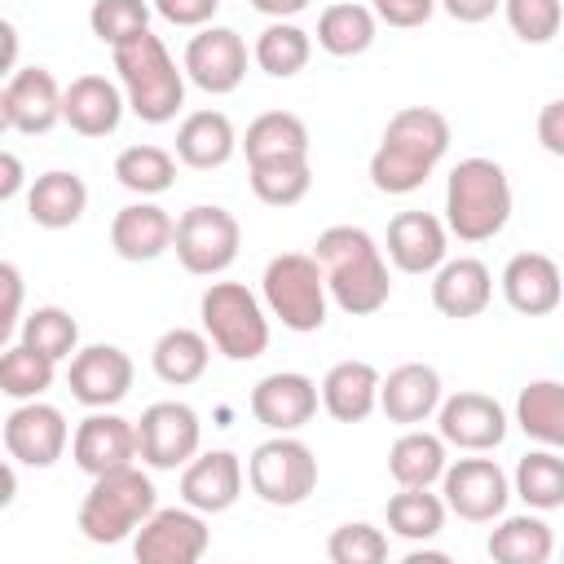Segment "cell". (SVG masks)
I'll list each match as a JSON object with an SVG mask.
<instances>
[{
  "instance_id": "cell-48",
  "label": "cell",
  "mask_w": 564,
  "mask_h": 564,
  "mask_svg": "<svg viewBox=\"0 0 564 564\" xmlns=\"http://www.w3.org/2000/svg\"><path fill=\"white\" fill-rule=\"evenodd\" d=\"M220 0H154V13L172 26H207L216 18Z\"/></svg>"
},
{
  "instance_id": "cell-17",
  "label": "cell",
  "mask_w": 564,
  "mask_h": 564,
  "mask_svg": "<svg viewBox=\"0 0 564 564\" xmlns=\"http://www.w3.org/2000/svg\"><path fill=\"white\" fill-rule=\"evenodd\" d=\"M70 458L79 471L101 476V471H119L128 463H137V432L132 419L115 414V410H93L75 436H70Z\"/></svg>"
},
{
  "instance_id": "cell-14",
  "label": "cell",
  "mask_w": 564,
  "mask_h": 564,
  "mask_svg": "<svg viewBox=\"0 0 564 564\" xmlns=\"http://www.w3.org/2000/svg\"><path fill=\"white\" fill-rule=\"evenodd\" d=\"M181 70L203 93L225 97L247 79V40L234 26H198V35H189L185 44Z\"/></svg>"
},
{
  "instance_id": "cell-53",
  "label": "cell",
  "mask_w": 564,
  "mask_h": 564,
  "mask_svg": "<svg viewBox=\"0 0 564 564\" xmlns=\"http://www.w3.org/2000/svg\"><path fill=\"white\" fill-rule=\"evenodd\" d=\"M251 9L264 13V18H273V22H291L295 13L308 9V0H251Z\"/></svg>"
},
{
  "instance_id": "cell-45",
  "label": "cell",
  "mask_w": 564,
  "mask_h": 564,
  "mask_svg": "<svg viewBox=\"0 0 564 564\" xmlns=\"http://www.w3.org/2000/svg\"><path fill=\"white\" fill-rule=\"evenodd\" d=\"M326 555L330 564H379L388 560V538L366 520H348L326 538Z\"/></svg>"
},
{
  "instance_id": "cell-2",
  "label": "cell",
  "mask_w": 564,
  "mask_h": 564,
  "mask_svg": "<svg viewBox=\"0 0 564 564\" xmlns=\"http://www.w3.org/2000/svg\"><path fill=\"white\" fill-rule=\"evenodd\" d=\"M449 150V119L432 106H401L379 150L370 154V185L379 194H414Z\"/></svg>"
},
{
  "instance_id": "cell-18",
  "label": "cell",
  "mask_w": 564,
  "mask_h": 564,
  "mask_svg": "<svg viewBox=\"0 0 564 564\" xmlns=\"http://www.w3.org/2000/svg\"><path fill=\"white\" fill-rule=\"evenodd\" d=\"M247 405L269 432H300L317 414V383L300 370H273L251 388Z\"/></svg>"
},
{
  "instance_id": "cell-38",
  "label": "cell",
  "mask_w": 564,
  "mask_h": 564,
  "mask_svg": "<svg viewBox=\"0 0 564 564\" xmlns=\"http://www.w3.org/2000/svg\"><path fill=\"white\" fill-rule=\"evenodd\" d=\"M388 529L397 538H405V542H432L445 529V502H441V494H432V485H423V489L401 485L388 498Z\"/></svg>"
},
{
  "instance_id": "cell-37",
  "label": "cell",
  "mask_w": 564,
  "mask_h": 564,
  "mask_svg": "<svg viewBox=\"0 0 564 564\" xmlns=\"http://www.w3.org/2000/svg\"><path fill=\"white\" fill-rule=\"evenodd\" d=\"M251 167V194L269 207H295L313 189V167L308 154H282V159H260Z\"/></svg>"
},
{
  "instance_id": "cell-30",
  "label": "cell",
  "mask_w": 564,
  "mask_h": 564,
  "mask_svg": "<svg viewBox=\"0 0 564 564\" xmlns=\"http://www.w3.org/2000/svg\"><path fill=\"white\" fill-rule=\"evenodd\" d=\"M207 361H212V344H207V335L194 330V326H172V330H163V335L154 339V348H150L154 375H159L163 383H172V388L198 383L203 370H207Z\"/></svg>"
},
{
  "instance_id": "cell-46",
  "label": "cell",
  "mask_w": 564,
  "mask_h": 564,
  "mask_svg": "<svg viewBox=\"0 0 564 564\" xmlns=\"http://www.w3.org/2000/svg\"><path fill=\"white\" fill-rule=\"evenodd\" d=\"M22 304H26V282H22V269L0 260V348L13 339L18 322H22Z\"/></svg>"
},
{
  "instance_id": "cell-6",
  "label": "cell",
  "mask_w": 564,
  "mask_h": 564,
  "mask_svg": "<svg viewBox=\"0 0 564 564\" xmlns=\"http://www.w3.org/2000/svg\"><path fill=\"white\" fill-rule=\"evenodd\" d=\"M260 304L269 317H278L286 330L295 335H313L326 326V308H330V295H326V282H322V269L313 256L304 251H282L264 264V278H260Z\"/></svg>"
},
{
  "instance_id": "cell-1",
  "label": "cell",
  "mask_w": 564,
  "mask_h": 564,
  "mask_svg": "<svg viewBox=\"0 0 564 564\" xmlns=\"http://www.w3.org/2000/svg\"><path fill=\"white\" fill-rule=\"evenodd\" d=\"M313 260L322 269L326 295L348 313V317H370L388 304L392 278H388V256L383 247L361 229V225H330L313 242Z\"/></svg>"
},
{
  "instance_id": "cell-21",
  "label": "cell",
  "mask_w": 564,
  "mask_h": 564,
  "mask_svg": "<svg viewBox=\"0 0 564 564\" xmlns=\"http://www.w3.org/2000/svg\"><path fill=\"white\" fill-rule=\"evenodd\" d=\"M494 300V273L485 260L476 256H458V260H441L432 269V304L441 317H454V322H467V317H480Z\"/></svg>"
},
{
  "instance_id": "cell-47",
  "label": "cell",
  "mask_w": 564,
  "mask_h": 564,
  "mask_svg": "<svg viewBox=\"0 0 564 564\" xmlns=\"http://www.w3.org/2000/svg\"><path fill=\"white\" fill-rule=\"evenodd\" d=\"M370 13L397 31H414L436 13V0H370Z\"/></svg>"
},
{
  "instance_id": "cell-3",
  "label": "cell",
  "mask_w": 564,
  "mask_h": 564,
  "mask_svg": "<svg viewBox=\"0 0 564 564\" xmlns=\"http://www.w3.org/2000/svg\"><path fill=\"white\" fill-rule=\"evenodd\" d=\"M110 53H115V75H119L123 106L141 123H172L176 110L185 106V70L167 53V44L145 26L141 35L115 44Z\"/></svg>"
},
{
  "instance_id": "cell-12",
  "label": "cell",
  "mask_w": 564,
  "mask_h": 564,
  "mask_svg": "<svg viewBox=\"0 0 564 564\" xmlns=\"http://www.w3.org/2000/svg\"><path fill=\"white\" fill-rule=\"evenodd\" d=\"M511 480L494 458H458L441 471V502L467 524H489L507 511Z\"/></svg>"
},
{
  "instance_id": "cell-4",
  "label": "cell",
  "mask_w": 564,
  "mask_h": 564,
  "mask_svg": "<svg viewBox=\"0 0 564 564\" xmlns=\"http://www.w3.org/2000/svg\"><path fill=\"white\" fill-rule=\"evenodd\" d=\"M511 220V181L494 159H463L445 181V229L458 242H489Z\"/></svg>"
},
{
  "instance_id": "cell-11",
  "label": "cell",
  "mask_w": 564,
  "mask_h": 564,
  "mask_svg": "<svg viewBox=\"0 0 564 564\" xmlns=\"http://www.w3.org/2000/svg\"><path fill=\"white\" fill-rule=\"evenodd\" d=\"M207 546L212 529L194 507H154L132 533V555L141 564H194L207 555Z\"/></svg>"
},
{
  "instance_id": "cell-15",
  "label": "cell",
  "mask_w": 564,
  "mask_h": 564,
  "mask_svg": "<svg viewBox=\"0 0 564 564\" xmlns=\"http://www.w3.org/2000/svg\"><path fill=\"white\" fill-rule=\"evenodd\" d=\"M132 357L119 344H88L70 352V370H66V388L79 405L88 410H110L132 392Z\"/></svg>"
},
{
  "instance_id": "cell-35",
  "label": "cell",
  "mask_w": 564,
  "mask_h": 564,
  "mask_svg": "<svg viewBox=\"0 0 564 564\" xmlns=\"http://www.w3.org/2000/svg\"><path fill=\"white\" fill-rule=\"evenodd\" d=\"M511 494L524 498L529 511H555V507H564V458H560V449H551V445L529 449L516 463Z\"/></svg>"
},
{
  "instance_id": "cell-29",
  "label": "cell",
  "mask_w": 564,
  "mask_h": 564,
  "mask_svg": "<svg viewBox=\"0 0 564 564\" xmlns=\"http://www.w3.org/2000/svg\"><path fill=\"white\" fill-rule=\"evenodd\" d=\"M88 207V185L79 172L53 167L26 185V216L40 229H70Z\"/></svg>"
},
{
  "instance_id": "cell-32",
  "label": "cell",
  "mask_w": 564,
  "mask_h": 564,
  "mask_svg": "<svg viewBox=\"0 0 564 564\" xmlns=\"http://www.w3.org/2000/svg\"><path fill=\"white\" fill-rule=\"evenodd\" d=\"M516 427L538 441L560 449L564 445V383L560 379H533L516 397Z\"/></svg>"
},
{
  "instance_id": "cell-23",
  "label": "cell",
  "mask_w": 564,
  "mask_h": 564,
  "mask_svg": "<svg viewBox=\"0 0 564 564\" xmlns=\"http://www.w3.org/2000/svg\"><path fill=\"white\" fill-rule=\"evenodd\" d=\"M441 375L427 361H405L397 370H388V379H379V410L388 414V423L401 427H419L436 414L441 405Z\"/></svg>"
},
{
  "instance_id": "cell-28",
  "label": "cell",
  "mask_w": 564,
  "mask_h": 564,
  "mask_svg": "<svg viewBox=\"0 0 564 564\" xmlns=\"http://www.w3.org/2000/svg\"><path fill=\"white\" fill-rule=\"evenodd\" d=\"M234 150H238V132L225 110H194L176 128V159L194 172L225 167L234 159Z\"/></svg>"
},
{
  "instance_id": "cell-25",
  "label": "cell",
  "mask_w": 564,
  "mask_h": 564,
  "mask_svg": "<svg viewBox=\"0 0 564 564\" xmlns=\"http://www.w3.org/2000/svg\"><path fill=\"white\" fill-rule=\"evenodd\" d=\"M383 247L401 273H432L449 251V229L432 212H397L388 220Z\"/></svg>"
},
{
  "instance_id": "cell-36",
  "label": "cell",
  "mask_w": 564,
  "mask_h": 564,
  "mask_svg": "<svg viewBox=\"0 0 564 564\" xmlns=\"http://www.w3.org/2000/svg\"><path fill=\"white\" fill-rule=\"evenodd\" d=\"M242 154L247 163H260V159H282V154H308V123L291 110H264L247 123L242 132Z\"/></svg>"
},
{
  "instance_id": "cell-52",
  "label": "cell",
  "mask_w": 564,
  "mask_h": 564,
  "mask_svg": "<svg viewBox=\"0 0 564 564\" xmlns=\"http://www.w3.org/2000/svg\"><path fill=\"white\" fill-rule=\"evenodd\" d=\"M18 26L9 18H0V79H9L18 70Z\"/></svg>"
},
{
  "instance_id": "cell-13",
  "label": "cell",
  "mask_w": 564,
  "mask_h": 564,
  "mask_svg": "<svg viewBox=\"0 0 564 564\" xmlns=\"http://www.w3.org/2000/svg\"><path fill=\"white\" fill-rule=\"evenodd\" d=\"M507 410L489 397V392H454V397H441L436 405V436L454 449H467V454H485V449H498L507 441Z\"/></svg>"
},
{
  "instance_id": "cell-40",
  "label": "cell",
  "mask_w": 564,
  "mask_h": 564,
  "mask_svg": "<svg viewBox=\"0 0 564 564\" xmlns=\"http://www.w3.org/2000/svg\"><path fill=\"white\" fill-rule=\"evenodd\" d=\"M115 181L123 189H132L137 198H154V194L176 185V154L163 150V145H150V141L145 145H128L115 159Z\"/></svg>"
},
{
  "instance_id": "cell-49",
  "label": "cell",
  "mask_w": 564,
  "mask_h": 564,
  "mask_svg": "<svg viewBox=\"0 0 564 564\" xmlns=\"http://www.w3.org/2000/svg\"><path fill=\"white\" fill-rule=\"evenodd\" d=\"M538 141H542L546 154L564 159V101L560 97L542 106V115H538Z\"/></svg>"
},
{
  "instance_id": "cell-24",
  "label": "cell",
  "mask_w": 564,
  "mask_h": 564,
  "mask_svg": "<svg viewBox=\"0 0 564 564\" xmlns=\"http://www.w3.org/2000/svg\"><path fill=\"white\" fill-rule=\"evenodd\" d=\"M123 93L115 79L106 75H75L62 88V123H70V132L79 137H110L123 119Z\"/></svg>"
},
{
  "instance_id": "cell-51",
  "label": "cell",
  "mask_w": 564,
  "mask_h": 564,
  "mask_svg": "<svg viewBox=\"0 0 564 564\" xmlns=\"http://www.w3.org/2000/svg\"><path fill=\"white\" fill-rule=\"evenodd\" d=\"M22 185H26L22 159H18L13 150H0V203H9L13 194H22Z\"/></svg>"
},
{
  "instance_id": "cell-8",
  "label": "cell",
  "mask_w": 564,
  "mask_h": 564,
  "mask_svg": "<svg viewBox=\"0 0 564 564\" xmlns=\"http://www.w3.org/2000/svg\"><path fill=\"white\" fill-rule=\"evenodd\" d=\"M247 485L269 507H300L317 489V458H313V449L300 436L273 432L269 441H260L251 449Z\"/></svg>"
},
{
  "instance_id": "cell-34",
  "label": "cell",
  "mask_w": 564,
  "mask_h": 564,
  "mask_svg": "<svg viewBox=\"0 0 564 564\" xmlns=\"http://www.w3.org/2000/svg\"><path fill=\"white\" fill-rule=\"evenodd\" d=\"M375 31H379V18L370 13V4H352V0L326 4L317 18V44L330 57H361L375 44Z\"/></svg>"
},
{
  "instance_id": "cell-54",
  "label": "cell",
  "mask_w": 564,
  "mask_h": 564,
  "mask_svg": "<svg viewBox=\"0 0 564 564\" xmlns=\"http://www.w3.org/2000/svg\"><path fill=\"white\" fill-rule=\"evenodd\" d=\"M13 498H18V471L0 458V511H4V507H13Z\"/></svg>"
},
{
  "instance_id": "cell-33",
  "label": "cell",
  "mask_w": 564,
  "mask_h": 564,
  "mask_svg": "<svg viewBox=\"0 0 564 564\" xmlns=\"http://www.w3.org/2000/svg\"><path fill=\"white\" fill-rule=\"evenodd\" d=\"M445 441L436 436V432H423V427H405L397 441H392V449H388V476L397 480V485H414V489H423V485H436L441 480V471H445Z\"/></svg>"
},
{
  "instance_id": "cell-41",
  "label": "cell",
  "mask_w": 564,
  "mask_h": 564,
  "mask_svg": "<svg viewBox=\"0 0 564 564\" xmlns=\"http://www.w3.org/2000/svg\"><path fill=\"white\" fill-rule=\"evenodd\" d=\"M18 330H22V344L35 348V352L48 357V361H70V352L79 348V322H75L62 304H40V308H31V313L18 322Z\"/></svg>"
},
{
  "instance_id": "cell-7",
  "label": "cell",
  "mask_w": 564,
  "mask_h": 564,
  "mask_svg": "<svg viewBox=\"0 0 564 564\" xmlns=\"http://www.w3.org/2000/svg\"><path fill=\"white\" fill-rule=\"evenodd\" d=\"M207 344L229 361H256L269 348V313L242 282H212L198 300Z\"/></svg>"
},
{
  "instance_id": "cell-39",
  "label": "cell",
  "mask_w": 564,
  "mask_h": 564,
  "mask_svg": "<svg viewBox=\"0 0 564 564\" xmlns=\"http://www.w3.org/2000/svg\"><path fill=\"white\" fill-rule=\"evenodd\" d=\"M251 57H256V66H260L264 75L291 79V75H300V70L308 66V57H313V35H308L304 26H295V22H269V26L256 35Z\"/></svg>"
},
{
  "instance_id": "cell-10",
  "label": "cell",
  "mask_w": 564,
  "mask_h": 564,
  "mask_svg": "<svg viewBox=\"0 0 564 564\" xmlns=\"http://www.w3.org/2000/svg\"><path fill=\"white\" fill-rule=\"evenodd\" d=\"M137 432V458L154 471H176L185 467L198 445H203V423L198 410L185 401H154L141 410V419L132 423Z\"/></svg>"
},
{
  "instance_id": "cell-19",
  "label": "cell",
  "mask_w": 564,
  "mask_h": 564,
  "mask_svg": "<svg viewBox=\"0 0 564 564\" xmlns=\"http://www.w3.org/2000/svg\"><path fill=\"white\" fill-rule=\"evenodd\" d=\"M181 498L185 507L203 516H220L242 498V458L234 449H207L194 454L181 471Z\"/></svg>"
},
{
  "instance_id": "cell-27",
  "label": "cell",
  "mask_w": 564,
  "mask_h": 564,
  "mask_svg": "<svg viewBox=\"0 0 564 564\" xmlns=\"http://www.w3.org/2000/svg\"><path fill=\"white\" fill-rule=\"evenodd\" d=\"M379 379L383 375L370 361H357V357L335 361L317 388V401L335 423H361L379 410Z\"/></svg>"
},
{
  "instance_id": "cell-9",
  "label": "cell",
  "mask_w": 564,
  "mask_h": 564,
  "mask_svg": "<svg viewBox=\"0 0 564 564\" xmlns=\"http://www.w3.org/2000/svg\"><path fill=\"white\" fill-rule=\"evenodd\" d=\"M238 247H242V225L229 207L198 203V207L181 212V220L172 225V251H176L181 269L194 278L225 273L238 260Z\"/></svg>"
},
{
  "instance_id": "cell-55",
  "label": "cell",
  "mask_w": 564,
  "mask_h": 564,
  "mask_svg": "<svg viewBox=\"0 0 564 564\" xmlns=\"http://www.w3.org/2000/svg\"><path fill=\"white\" fill-rule=\"evenodd\" d=\"M9 128H13V123H9V101H4V88H0V137H4Z\"/></svg>"
},
{
  "instance_id": "cell-20",
  "label": "cell",
  "mask_w": 564,
  "mask_h": 564,
  "mask_svg": "<svg viewBox=\"0 0 564 564\" xmlns=\"http://www.w3.org/2000/svg\"><path fill=\"white\" fill-rule=\"evenodd\" d=\"M564 295V278L560 264L546 251H516L502 269V300L520 313V317H546L560 308Z\"/></svg>"
},
{
  "instance_id": "cell-43",
  "label": "cell",
  "mask_w": 564,
  "mask_h": 564,
  "mask_svg": "<svg viewBox=\"0 0 564 564\" xmlns=\"http://www.w3.org/2000/svg\"><path fill=\"white\" fill-rule=\"evenodd\" d=\"M88 26L101 44H123L150 26V0H93Z\"/></svg>"
},
{
  "instance_id": "cell-50",
  "label": "cell",
  "mask_w": 564,
  "mask_h": 564,
  "mask_svg": "<svg viewBox=\"0 0 564 564\" xmlns=\"http://www.w3.org/2000/svg\"><path fill=\"white\" fill-rule=\"evenodd\" d=\"M454 22H463V26H476V22H489L494 13H498V4L502 0H436Z\"/></svg>"
},
{
  "instance_id": "cell-26",
  "label": "cell",
  "mask_w": 564,
  "mask_h": 564,
  "mask_svg": "<svg viewBox=\"0 0 564 564\" xmlns=\"http://www.w3.org/2000/svg\"><path fill=\"white\" fill-rule=\"evenodd\" d=\"M172 225L176 220L159 203H145V198L141 203H128L110 220V247L128 264H150L163 251H172Z\"/></svg>"
},
{
  "instance_id": "cell-31",
  "label": "cell",
  "mask_w": 564,
  "mask_h": 564,
  "mask_svg": "<svg viewBox=\"0 0 564 564\" xmlns=\"http://www.w3.org/2000/svg\"><path fill=\"white\" fill-rule=\"evenodd\" d=\"M489 560L498 564H546L555 551V533L542 516H498V529L485 542Z\"/></svg>"
},
{
  "instance_id": "cell-42",
  "label": "cell",
  "mask_w": 564,
  "mask_h": 564,
  "mask_svg": "<svg viewBox=\"0 0 564 564\" xmlns=\"http://www.w3.org/2000/svg\"><path fill=\"white\" fill-rule=\"evenodd\" d=\"M53 379H57V361H48V357H40L35 348H26L22 339L9 348H0V392L4 397H13V401H35V397H44L48 388H53Z\"/></svg>"
},
{
  "instance_id": "cell-22",
  "label": "cell",
  "mask_w": 564,
  "mask_h": 564,
  "mask_svg": "<svg viewBox=\"0 0 564 564\" xmlns=\"http://www.w3.org/2000/svg\"><path fill=\"white\" fill-rule=\"evenodd\" d=\"M4 101H9V123L22 137H44L48 128L62 123V88L48 66H22L4 79Z\"/></svg>"
},
{
  "instance_id": "cell-16",
  "label": "cell",
  "mask_w": 564,
  "mask_h": 564,
  "mask_svg": "<svg viewBox=\"0 0 564 564\" xmlns=\"http://www.w3.org/2000/svg\"><path fill=\"white\" fill-rule=\"evenodd\" d=\"M70 445V423L57 405L48 401H22L9 419H4V449L9 458H18L22 467H53Z\"/></svg>"
},
{
  "instance_id": "cell-5",
  "label": "cell",
  "mask_w": 564,
  "mask_h": 564,
  "mask_svg": "<svg viewBox=\"0 0 564 564\" xmlns=\"http://www.w3.org/2000/svg\"><path fill=\"white\" fill-rule=\"evenodd\" d=\"M159 507V494H154V480L128 463L119 471H101L93 476L84 502H79V516H75V529L97 542V546H115L123 538L137 533V524Z\"/></svg>"
},
{
  "instance_id": "cell-44",
  "label": "cell",
  "mask_w": 564,
  "mask_h": 564,
  "mask_svg": "<svg viewBox=\"0 0 564 564\" xmlns=\"http://www.w3.org/2000/svg\"><path fill=\"white\" fill-rule=\"evenodd\" d=\"M498 9L507 13V26L524 44H551L560 35V22H564L560 0H502Z\"/></svg>"
}]
</instances>
